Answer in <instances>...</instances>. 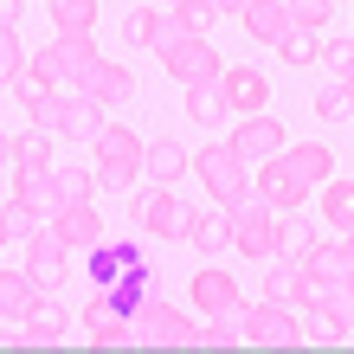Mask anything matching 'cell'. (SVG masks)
<instances>
[{"label":"cell","mask_w":354,"mask_h":354,"mask_svg":"<svg viewBox=\"0 0 354 354\" xmlns=\"http://www.w3.org/2000/svg\"><path fill=\"white\" fill-rule=\"evenodd\" d=\"M290 7V19H297V26H322L328 13H335V0H283Z\"/></svg>","instance_id":"41"},{"label":"cell","mask_w":354,"mask_h":354,"mask_svg":"<svg viewBox=\"0 0 354 354\" xmlns=\"http://www.w3.org/2000/svg\"><path fill=\"white\" fill-rule=\"evenodd\" d=\"M187 290H194V309H200V316H239V283L232 277H225V270H213V264H206V270H194V283H187Z\"/></svg>","instance_id":"13"},{"label":"cell","mask_w":354,"mask_h":354,"mask_svg":"<svg viewBox=\"0 0 354 354\" xmlns=\"http://www.w3.org/2000/svg\"><path fill=\"white\" fill-rule=\"evenodd\" d=\"M0 168H13V136H0Z\"/></svg>","instance_id":"48"},{"label":"cell","mask_w":354,"mask_h":354,"mask_svg":"<svg viewBox=\"0 0 354 354\" xmlns=\"http://www.w3.org/2000/svg\"><path fill=\"white\" fill-rule=\"evenodd\" d=\"M213 7H219V13H239V7H245V0H213Z\"/></svg>","instance_id":"49"},{"label":"cell","mask_w":354,"mask_h":354,"mask_svg":"<svg viewBox=\"0 0 354 354\" xmlns=\"http://www.w3.org/2000/svg\"><path fill=\"white\" fill-rule=\"evenodd\" d=\"M239 19H245V39H258V46H277V39L297 26L283 0H245V7H239Z\"/></svg>","instance_id":"16"},{"label":"cell","mask_w":354,"mask_h":354,"mask_svg":"<svg viewBox=\"0 0 354 354\" xmlns=\"http://www.w3.org/2000/svg\"><path fill=\"white\" fill-rule=\"evenodd\" d=\"M303 277L316 283V290H328V283H342L348 277V252H342V239H316L303 252Z\"/></svg>","instance_id":"22"},{"label":"cell","mask_w":354,"mask_h":354,"mask_svg":"<svg viewBox=\"0 0 354 354\" xmlns=\"http://www.w3.org/2000/svg\"><path fill=\"white\" fill-rule=\"evenodd\" d=\"M13 168L32 174V168H52V136L32 122V136H13Z\"/></svg>","instance_id":"31"},{"label":"cell","mask_w":354,"mask_h":354,"mask_svg":"<svg viewBox=\"0 0 354 354\" xmlns=\"http://www.w3.org/2000/svg\"><path fill=\"white\" fill-rule=\"evenodd\" d=\"M180 39H187L180 13H161V19H155V46H149V52H168V46H180Z\"/></svg>","instance_id":"45"},{"label":"cell","mask_w":354,"mask_h":354,"mask_svg":"<svg viewBox=\"0 0 354 354\" xmlns=\"http://www.w3.org/2000/svg\"><path fill=\"white\" fill-rule=\"evenodd\" d=\"M136 225L142 232H155V239H180V200H174V187H136Z\"/></svg>","instance_id":"10"},{"label":"cell","mask_w":354,"mask_h":354,"mask_svg":"<svg viewBox=\"0 0 354 354\" xmlns=\"http://www.w3.org/2000/svg\"><path fill=\"white\" fill-rule=\"evenodd\" d=\"M19 13H26V0H0V26H19Z\"/></svg>","instance_id":"47"},{"label":"cell","mask_w":354,"mask_h":354,"mask_svg":"<svg viewBox=\"0 0 354 354\" xmlns=\"http://www.w3.org/2000/svg\"><path fill=\"white\" fill-rule=\"evenodd\" d=\"M65 328H71V316L52 303V290L39 297L32 309H26V322H19V335H26V348H52V342H65Z\"/></svg>","instance_id":"19"},{"label":"cell","mask_w":354,"mask_h":354,"mask_svg":"<svg viewBox=\"0 0 354 354\" xmlns=\"http://www.w3.org/2000/svg\"><path fill=\"white\" fill-rule=\"evenodd\" d=\"M97 0H52V32H91Z\"/></svg>","instance_id":"34"},{"label":"cell","mask_w":354,"mask_h":354,"mask_svg":"<svg viewBox=\"0 0 354 354\" xmlns=\"http://www.w3.org/2000/svg\"><path fill=\"white\" fill-rule=\"evenodd\" d=\"M239 316H206L200 322V348H239Z\"/></svg>","instance_id":"37"},{"label":"cell","mask_w":354,"mask_h":354,"mask_svg":"<svg viewBox=\"0 0 354 354\" xmlns=\"http://www.w3.org/2000/svg\"><path fill=\"white\" fill-rule=\"evenodd\" d=\"M46 58H52V71H58V84H77L91 65H97V39L91 32H52V46H46Z\"/></svg>","instance_id":"11"},{"label":"cell","mask_w":354,"mask_h":354,"mask_svg":"<svg viewBox=\"0 0 354 354\" xmlns=\"http://www.w3.org/2000/svg\"><path fill=\"white\" fill-rule=\"evenodd\" d=\"M342 84H348V97H354V65H348V71H342Z\"/></svg>","instance_id":"50"},{"label":"cell","mask_w":354,"mask_h":354,"mask_svg":"<svg viewBox=\"0 0 354 354\" xmlns=\"http://www.w3.org/2000/svg\"><path fill=\"white\" fill-rule=\"evenodd\" d=\"M77 91H84L97 110H116V103H129V97H136V77H129V65H110V58H97V65L77 77Z\"/></svg>","instance_id":"12"},{"label":"cell","mask_w":354,"mask_h":354,"mask_svg":"<svg viewBox=\"0 0 354 354\" xmlns=\"http://www.w3.org/2000/svg\"><path fill=\"white\" fill-rule=\"evenodd\" d=\"M161 58H168L174 84H213V77L225 71V65H219V52H213V39H200V32H187L180 46H168Z\"/></svg>","instance_id":"8"},{"label":"cell","mask_w":354,"mask_h":354,"mask_svg":"<svg viewBox=\"0 0 354 354\" xmlns=\"http://www.w3.org/2000/svg\"><path fill=\"white\" fill-rule=\"evenodd\" d=\"M0 245H7V232H0Z\"/></svg>","instance_id":"52"},{"label":"cell","mask_w":354,"mask_h":354,"mask_svg":"<svg viewBox=\"0 0 354 354\" xmlns=\"http://www.w3.org/2000/svg\"><path fill=\"white\" fill-rule=\"evenodd\" d=\"M180 239L194 245V252H225V245H232V232H225V213H187L180 206Z\"/></svg>","instance_id":"24"},{"label":"cell","mask_w":354,"mask_h":354,"mask_svg":"<svg viewBox=\"0 0 354 354\" xmlns=\"http://www.w3.org/2000/svg\"><path fill=\"white\" fill-rule=\"evenodd\" d=\"M239 335L258 342V348H297L303 342V322H297V309H290V303L258 297V303H239Z\"/></svg>","instance_id":"4"},{"label":"cell","mask_w":354,"mask_h":354,"mask_svg":"<svg viewBox=\"0 0 354 354\" xmlns=\"http://www.w3.org/2000/svg\"><path fill=\"white\" fill-rule=\"evenodd\" d=\"M187 161H194V155H187L174 136H155V142H142V174H149V180H161V187H174V180L187 174Z\"/></svg>","instance_id":"20"},{"label":"cell","mask_w":354,"mask_h":354,"mask_svg":"<svg viewBox=\"0 0 354 354\" xmlns=\"http://www.w3.org/2000/svg\"><path fill=\"white\" fill-rule=\"evenodd\" d=\"M277 52H283V65H316V58H322V39H316V26H290L277 39Z\"/></svg>","instance_id":"33"},{"label":"cell","mask_w":354,"mask_h":354,"mask_svg":"<svg viewBox=\"0 0 354 354\" xmlns=\"http://www.w3.org/2000/svg\"><path fill=\"white\" fill-rule=\"evenodd\" d=\"M13 200H26L46 225L65 213V206H58V187H52V168H32V174H19V168H13Z\"/></svg>","instance_id":"21"},{"label":"cell","mask_w":354,"mask_h":354,"mask_svg":"<svg viewBox=\"0 0 354 354\" xmlns=\"http://www.w3.org/2000/svg\"><path fill=\"white\" fill-rule=\"evenodd\" d=\"M52 232L65 239V245H84V252H91V245L103 239V213H97L91 200H84V206H65V213L52 219Z\"/></svg>","instance_id":"25"},{"label":"cell","mask_w":354,"mask_h":354,"mask_svg":"<svg viewBox=\"0 0 354 354\" xmlns=\"http://www.w3.org/2000/svg\"><path fill=\"white\" fill-rule=\"evenodd\" d=\"M322 297H328V303H335V316H342V322L354 328V270H348V277H342V283H328V290H322Z\"/></svg>","instance_id":"44"},{"label":"cell","mask_w":354,"mask_h":354,"mask_svg":"<svg viewBox=\"0 0 354 354\" xmlns=\"http://www.w3.org/2000/svg\"><path fill=\"white\" fill-rule=\"evenodd\" d=\"M225 232H232V252H245L252 264L277 258V213H270L258 194H245V200L225 206Z\"/></svg>","instance_id":"1"},{"label":"cell","mask_w":354,"mask_h":354,"mask_svg":"<svg viewBox=\"0 0 354 354\" xmlns=\"http://www.w3.org/2000/svg\"><path fill=\"white\" fill-rule=\"evenodd\" d=\"M32 122H39L46 136H65V142H97L103 110L77 91V97H46V103H32Z\"/></svg>","instance_id":"3"},{"label":"cell","mask_w":354,"mask_h":354,"mask_svg":"<svg viewBox=\"0 0 354 354\" xmlns=\"http://www.w3.org/2000/svg\"><path fill=\"white\" fill-rule=\"evenodd\" d=\"M136 335H142V348H200V322L180 316L174 303L149 297V303L136 309Z\"/></svg>","instance_id":"5"},{"label":"cell","mask_w":354,"mask_h":354,"mask_svg":"<svg viewBox=\"0 0 354 354\" xmlns=\"http://www.w3.org/2000/svg\"><path fill=\"white\" fill-rule=\"evenodd\" d=\"M322 58H328L335 71H348V65H354V32H348V39H322Z\"/></svg>","instance_id":"46"},{"label":"cell","mask_w":354,"mask_h":354,"mask_svg":"<svg viewBox=\"0 0 354 354\" xmlns=\"http://www.w3.org/2000/svg\"><path fill=\"white\" fill-rule=\"evenodd\" d=\"M129 264H142V245L136 239H97L91 245V277H97V290H110Z\"/></svg>","instance_id":"18"},{"label":"cell","mask_w":354,"mask_h":354,"mask_svg":"<svg viewBox=\"0 0 354 354\" xmlns=\"http://www.w3.org/2000/svg\"><path fill=\"white\" fill-rule=\"evenodd\" d=\"M46 297L26 270H0V322H26V309Z\"/></svg>","instance_id":"26"},{"label":"cell","mask_w":354,"mask_h":354,"mask_svg":"<svg viewBox=\"0 0 354 354\" xmlns=\"http://www.w3.org/2000/svg\"><path fill=\"white\" fill-rule=\"evenodd\" d=\"M39 225H46V219H39L26 200H7V206H0V232H7V239H32Z\"/></svg>","instance_id":"36"},{"label":"cell","mask_w":354,"mask_h":354,"mask_svg":"<svg viewBox=\"0 0 354 354\" xmlns=\"http://www.w3.org/2000/svg\"><path fill=\"white\" fill-rule=\"evenodd\" d=\"M84 328L97 335V348H142V335H136V316H116V309H110V297H91V309H84Z\"/></svg>","instance_id":"15"},{"label":"cell","mask_w":354,"mask_h":354,"mask_svg":"<svg viewBox=\"0 0 354 354\" xmlns=\"http://www.w3.org/2000/svg\"><path fill=\"white\" fill-rule=\"evenodd\" d=\"M52 187H58V206H84L97 194V174L91 168H52Z\"/></svg>","instance_id":"32"},{"label":"cell","mask_w":354,"mask_h":354,"mask_svg":"<svg viewBox=\"0 0 354 354\" xmlns=\"http://www.w3.org/2000/svg\"><path fill=\"white\" fill-rule=\"evenodd\" d=\"M316 245V232H309V219H277V258H297L303 264V252Z\"/></svg>","instance_id":"35"},{"label":"cell","mask_w":354,"mask_h":354,"mask_svg":"<svg viewBox=\"0 0 354 354\" xmlns=\"http://www.w3.org/2000/svg\"><path fill=\"white\" fill-rule=\"evenodd\" d=\"M187 168L200 174V187H206V194H213L219 206H232V200H245V194H252V168H245V161L232 155V142H206V149L187 161Z\"/></svg>","instance_id":"2"},{"label":"cell","mask_w":354,"mask_h":354,"mask_svg":"<svg viewBox=\"0 0 354 354\" xmlns=\"http://www.w3.org/2000/svg\"><path fill=\"white\" fill-rule=\"evenodd\" d=\"M174 7H187V0H174Z\"/></svg>","instance_id":"51"},{"label":"cell","mask_w":354,"mask_h":354,"mask_svg":"<svg viewBox=\"0 0 354 354\" xmlns=\"http://www.w3.org/2000/svg\"><path fill=\"white\" fill-rule=\"evenodd\" d=\"M348 110H354L348 84H322V91H316V116H348Z\"/></svg>","instance_id":"42"},{"label":"cell","mask_w":354,"mask_h":354,"mask_svg":"<svg viewBox=\"0 0 354 354\" xmlns=\"http://www.w3.org/2000/svg\"><path fill=\"white\" fill-rule=\"evenodd\" d=\"M19 65H26V52H19V32H13V26H0V84H13Z\"/></svg>","instance_id":"39"},{"label":"cell","mask_w":354,"mask_h":354,"mask_svg":"<svg viewBox=\"0 0 354 354\" xmlns=\"http://www.w3.org/2000/svg\"><path fill=\"white\" fill-rule=\"evenodd\" d=\"M187 116H194L200 129H213V122L225 116V91H219V77H213V84H187Z\"/></svg>","instance_id":"30"},{"label":"cell","mask_w":354,"mask_h":354,"mask_svg":"<svg viewBox=\"0 0 354 354\" xmlns=\"http://www.w3.org/2000/svg\"><path fill=\"white\" fill-rule=\"evenodd\" d=\"M303 335H309V342H335V335H348V322L335 316V303H328L322 290L303 303Z\"/></svg>","instance_id":"27"},{"label":"cell","mask_w":354,"mask_h":354,"mask_svg":"<svg viewBox=\"0 0 354 354\" xmlns=\"http://www.w3.org/2000/svg\"><path fill=\"white\" fill-rule=\"evenodd\" d=\"M264 297H270V303L303 309L309 297H316V283L303 277V264H297V258H270V270H264Z\"/></svg>","instance_id":"17"},{"label":"cell","mask_w":354,"mask_h":354,"mask_svg":"<svg viewBox=\"0 0 354 354\" xmlns=\"http://www.w3.org/2000/svg\"><path fill=\"white\" fill-rule=\"evenodd\" d=\"M142 161H97V187L103 194H122V187H136Z\"/></svg>","instance_id":"38"},{"label":"cell","mask_w":354,"mask_h":354,"mask_svg":"<svg viewBox=\"0 0 354 354\" xmlns=\"http://www.w3.org/2000/svg\"><path fill=\"white\" fill-rule=\"evenodd\" d=\"M65 270H71V245L58 239L52 225H39V232L26 239V277L39 290H58V283H65Z\"/></svg>","instance_id":"7"},{"label":"cell","mask_w":354,"mask_h":354,"mask_svg":"<svg viewBox=\"0 0 354 354\" xmlns=\"http://www.w3.org/2000/svg\"><path fill=\"white\" fill-rule=\"evenodd\" d=\"M155 19H161L155 7H136L129 19H122V32H129V39H136V46H155Z\"/></svg>","instance_id":"43"},{"label":"cell","mask_w":354,"mask_h":354,"mask_svg":"<svg viewBox=\"0 0 354 354\" xmlns=\"http://www.w3.org/2000/svg\"><path fill=\"white\" fill-rule=\"evenodd\" d=\"M322 219L335 225V232H354V180H322Z\"/></svg>","instance_id":"29"},{"label":"cell","mask_w":354,"mask_h":354,"mask_svg":"<svg viewBox=\"0 0 354 354\" xmlns=\"http://www.w3.org/2000/svg\"><path fill=\"white\" fill-rule=\"evenodd\" d=\"M283 161L297 168L303 187H322L328 174H335V155H328V142H283Z\"/></svg>","instance_id":"23"},{"label":"cell","mask_w":354,"mask_h":354,"mask_svg":"<svg viewBox=\"0 0 354 354\" xmlns=\"http://www.w3.org/2000/svg\"><path fill=\"white\" fill-rule=\"evenodd\" d=\"M91 149H97V161H142V136L122 129V122H103Z\"/></svg>","instance_id":"28"},{"label":"cell","mask_w":354,"mask_h":354,"mask_svg":"<svg viewBox=\"0 0 354 354\" xmlns=\"http://www.w3.org/2000/svg\"><path fill=\"white\" fill-rule=\"evenodd\" d=\"M174 13H180V26H187V32H200V39L213 32V19H219L213 0H187V7H174Z\"/></svg>","instance_id":"40"},{"label":"cell","mask_w":354,"mask_h":354,"mask_svg":"<svg viewBox=\"0 0 354 354\" xmlns=\"http://www.w3.org/2000/svg\"><path fill=\"white\" fill-rule=\"evenodd\" d=\"M219 91H225V110H239V116H252L270 103V77L258 65H239V71H219Z\"/></svg>","instance_id":"14"},{"label":"cell","mask_w":354,"mask_h":354,"mask_svg":"<svg viewBox=\"0 0 354 354\" xmlns=\"http://www.w3.org/2000/svg\"><path fill=\"white\" fill-rule=\"evenodd\" d=\"M225 142H232V155L245 161V168H258V161L283 155V122L270 116V110H252V116H239V129L225 136Z\"/></svg>","instance_id":"6"},{"label":"cell","mask_w":354,"mask_h":354,"mask_svg":"<svg viewBox=\"0 0 354 354\" xmlns=\"http://www.w3.org/2000/svg\"><path fill=\"white\" fill-rule=\"evenodd\" d=\"M252 194H258V200L270 206V213H297L309 187L297 180V168H290L283 155H270V161H258V180H252Z\"/></svg>","instance_id":"9"}]
</instances>
